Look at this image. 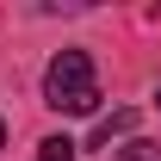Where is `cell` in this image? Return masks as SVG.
<instances>
[{
    "mask_svg": "<svg viewBox=\"0 0 161 161\" xmlns=\"http://www.w3.org/2000/svg\"><path fill=\"white\" fill-rule=\"evenodd\" d=\"M43 105H56L68 118H93L99 112V87H93V56L87 50H62L43 68Z\"/></svg>",
    "mask_w": 161,
    "mask_h": 161,
    "instance_id": "obj_1",
    "label": "cell"
},
{
    "mask_svg": "<svg viewBox=\"0 0 161 161\" xmlns=\"http://www.w3.org/2000/svg\"><path fill=\"white\" fill-rule=\"evenodd\" d=\"M130 124H136V112H112V118L93 124V149H112V136H130Z\"/></svg>",
    "mask_w": 161,
    "mask_h": 161,
    "instance_id": "obj_2",
    "label": "cell"
},
{
    "mask_svg": "<svg viewBox=\"0 0 161 161\" xmlns=\"http://www.w3.org/2000/svg\"><path fill=\"white\" fill-rule=\"evenodd\" d=\"M112 161H161V142H124V149H112Z\"/></svg>",
    "mask_w": 161,
    "mask_h": 161,
    "instance_id": "obj_3",
    "label": "cell"
},
{
    "mask_svg": "<svg viewBox=\"0 0 161 161\" xmlns=\"http://www.w3.org/2000/svg\"><path fill=\"white\" fill-rule=\"evenodd\" d=\"M37 161H75V142H68V136H50V142H37Z\"/></svg>",
    "mask_w": 161,
    "mask_h": 161,
    "instance_id": "obj_4",
    "label": "cell"
},
{
    "mask_svg": "<svg viewBox=\"0 0 161 161\" xmlns=\"http://www.w3.org/2000/svg\"><path fill=\"white\" fill-rule=\"evenodd\" d=\"M0 149H6V124H0Z\"/></svg>",
    "mask_w": 161,
    "mask_h": 161,
    "instance_id": "obj_5",
    "label": "cell"
},
{
    "mask_svg": "<svg viewBox=\"0 0 161 161\" xmlns=\"http://www.w3.org/2000/svg\"><path fill=\"white\" fill-rule=\"evenodd\" d=\"M155 105H161V93H155Z\"/></svg>",
    "mask_w": 161,
    "mask_h": 161,
    "instance_id": "obj_6",
    "label": "cell"
}]
</instances>
